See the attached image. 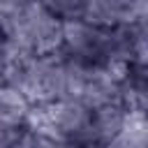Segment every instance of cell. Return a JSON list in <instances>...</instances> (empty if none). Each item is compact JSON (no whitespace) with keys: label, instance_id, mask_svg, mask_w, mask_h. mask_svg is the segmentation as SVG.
Listing matches in <instances>:
<instances>
[{"label":"cell","instance_id":"1","mask_svg":"<svg viewBox=\"0 0 148 148\" xmlns=\"http://www.w3.org/2000/svg\"><path fill=\"white\" fill-rule=\"evenodd\" d=\"M90 116H92L90 106H86L74 97H62L35 104L30 125L49 132L56 141L90 146Z\"/></svg>","mask_w":148,"mask_h":148},{"label":"cell","instance_id":"2","mask_svg":"<svg viewBox=\"0 0 148 148\" xmlns=\"http://www.w3.org/2000/svg\"><path fill=\"white\" fill-rule=\"evenodd\" d=\"M60 53L83 65L106 67V25L92 23L88 18L62 21Z\"/></svg>","mask_w":148,"mask_h":148},{"label":"cell","instance_id":"3","mask_svg":"<svg viewBox=\"0 0 148 148\" xmlns=\"http://www.w3.org/2000/svg\"><path fill=\"white\" fill-rule=\"evenodd\" d=\"M127 116H130V109L120 99L92 109V116H90V146L97 148L104 141L113 139L125 127Z\"/></svg>","mask_w":148,"mask_h":148},{"label":"cell","instance_id":"4","mask_svg":"<svg viewBox=\"0 0 148 148\" xmlns=\"http://www.w3.org/2000/svg\"><path fill=\"white\" fill-rule=\"evenodd\" d=\"M120 102L130 109V113L148 116V62H132L123 67Z\"/></svg>","mask_w":148,"mask_h":148},{"label":"cell","instance_id":"5","mask_svg":"<svg viewBox=\"0 0 148 148\" xmlns=\"http://www.w3.org/2000/svg\"><path fill=\"white\" fill-rule=\"evenodd\" d=\"M35 104L14 86L0 83V127H28Z\"/></svg>","mask_w":148,"mask_h":148},{"label":"cell","instance_id":"6","mask_svg":"<svg viewBox=\"0 0 148 148\" xmlns=\"http://www.w3.org/2000/svg\"><path fill=\"white\" fill-rule=\"evenodd\" d=\"M97 148H148V116L130 113L125 127Z\"/></svg>","mask_w":148,"mask_h":148},{"label":"cell","instance_id":"7","mask_svg":"<svg viewBox=\"0 0 148 148\" xmlns=\"http://www.w3.org/2000/svg\"><path fill=\"white\" fill-rule=\"evenodd\" d=\"M42 2L49 12H53L62 21L86 18V12H88V0H42Z\"/></svg>","mask_w":148,"mask_h":148},{"label":"cell","instance_id":"8","mask_svg":"<svg viewBox=\"0 0 148 148\" xmlns=\"http://www.w3.org/2000/svg\"><path fill=\"white\" fill-rule=\"evenodd\" d=\"M18 148H60V141H56L49 132L35 127V125H28L21 132Z\"/></svg>","mask_w":148,"mask_h":148},{"label":"cell","instance_id":"9","mask_svg":"<svg viewBox=\"0 0 148 148\" xmlns=\"http://www.w3.org/2000/svg\"><path fill=\"white\" fill-rule=\"evenodd\" d=\"M23 127H0V148H18Z\"/></svg>","mask_w":148,"mask_h":148},{"label":"cell","instance_id":"10","mask_svg":"<svg viewBox=\"0 0 148 148\" xmlns=\"http://www.w3.org/2000/svg\"><path fill=\"white\" fill-rule=\"evenodd\" d=\"M0 39H2V32H0Z\"/></svg>","mask_w":148,"mask_h":148}]
</instances>
